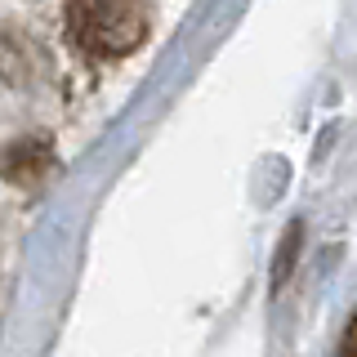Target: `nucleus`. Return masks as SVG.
Masks as SVG:
<instances>
[{
  "label": "nucleus",
  "mask_w": 357,
  "mask_h": 357,
  "mask_svg": "<svg viewBox=\"0 0 357 357\" xmlns=\"http://www.w3.org/2000/svg\"><path fill=\"white\" fill-rule=\"evenodd\" d=\"M340 357H357V317H353L349 335H344V349H340Z\"/></svg>",
  "instance_id": "nucleus-2"
},
{
  "label": "nucleus",
  "mask_w": 357,
  "mask_h": 357,
  "mask_svg": "<svg viewBox=\"0 0 357 357\" xmlns=\"http://www.w3.org/2000/svg\"><path fill=\"white\" fill-rule=\"evenodd\" d=\"M67 36L94 59H121L148 36V0H67Z\"/></svg>",
  "instance_id": "nucleus-1"
}]
</instances>
